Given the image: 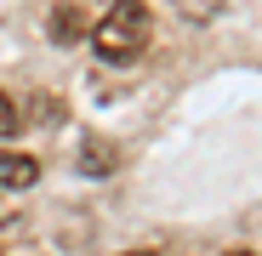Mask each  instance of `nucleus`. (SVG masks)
I'll return each instance as SVG.
<instances>
[{"instance_id":"1","label":"nucleus","mask_w":262,"mask_h":256,"mask_svg":"<svg viewBox=\"0 0 262 256\" xmlns=\"http://www.w3.org/2000/svg\"><path fill=\"white\" fill-rule=\"evenodd\" d=\"M92 46H97V57H108V63L143 57V46H148V6H143V0H114L108 17L92 23Z\"/></svg>"},{"instance_id":"2","label":"nucleus","mask_w":262,"mask_h":256,"mask_svg":"<svg viewBox=\"0 0 262 256\" xmlns=\"http://www.w3.org/2000/svg\"><path fill=\"white\" fill-rule=\"evenodd\" d=\"M46 34L57 40V46H74V40H85V34H92V17H85V6H52Z\"/></svg>"},{"instance_id":"3","label":"nucleus","mask_w":262,"mask_h":256,"mask_svg":"<svg viewBox=\"0 0 262 256\" xmlns=\"http://www.w3.org/2000/svg\"><path fill=\"white\" fill-rule=\"evenodd\" d=\"M34 177H40V165L29 154H17V148L0 143V188H34Z\"/></svg>"},{"instance_id":"4","label":"nucleus","mask_w":262,"mask_h":256,"mask_svg":"<svg viewBox=\"0 0 262 256\" xmlns=\"http://www.w3.org/2000/svg\"><path fill=\"white\" fill-rule=\"evenodd\" d=\"M120 159H114V143H85V159H80V171H92V177H103V171H114Z\"/></svg>"},{"instance_id":"5","label":"nucleus","mask_w":262,"mask_h":256,"mask_svg":"<svg viewBox=\"0 0 262 256\" xmlns=\"http://www.w3.org/2000/svg\"><path fill=\"white\" fill-rule=\"evenodd\" d=\"M188 23H211V17H223V0H171Z\"/></svg>"},{"instance_id":"6","label":"nucleus","mask_w":262,"mask_h":256,"mask_svg":"<svg viewBox=\"0 0 262 256\" xmlns=\"http://www.w3.org/2000/svg\"><path fill=\"white\" fill-rule=\"evenodd\" d=\"M17 131H23V108H17V97L0 91V143H12Z\"/></svg>"},{"instance_id":"7","label":"nucleus","mask_w":262,"mask_h":256,"mask_svg":"<svg viewBox=\"0 0 262 256\" xmlns=\"http://www.w3.org/2000/svg\"><path fill=\"white\" fill-rule=\"evenodd\" d=\"M29 120H34V125H57V120H63V103H57V97H34V114H29Z\"/></svg>"},{"instance_id":"8","label":"nucleus","mask_w":262,"mask_h":256,"mask_svg":"<svg viewBox=\"0 0 262 256\" xmlns=\"http://www.w3.org/2000/svg\"><path fill=\"white\" fill-rule=\"evenodd\" d=\"M125 256H148V250H125Z\"/></svg>"},{"instance_id":"9","label":"nucleus","mask_w":262,"mask_h":256,"mask_svg":"<svg viewBox=\"0 0 262 256\" xmlns=\"http://www.w3.org/2000/svg\"><path fill=\"white\" fill-rule=\"evenodd\" d=\"M228 256H251V250H228Z\"/></svg>"}]
</instances>
